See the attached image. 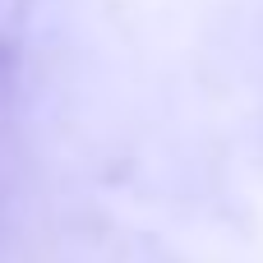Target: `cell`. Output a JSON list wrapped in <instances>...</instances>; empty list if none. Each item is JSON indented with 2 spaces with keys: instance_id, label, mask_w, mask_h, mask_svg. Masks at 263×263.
Here are the masks:
<instances>
[]
</instances>
